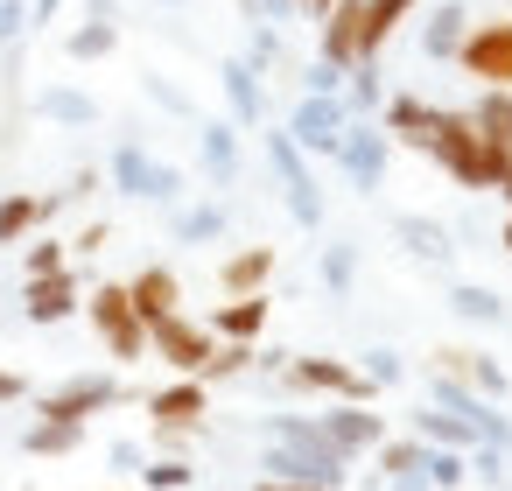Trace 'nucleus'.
<instances>
[{"mask_svg":"<svg viewBox=\"0 0 512 491\" xmlns=\"http://www.w3.org/2000/svg\"><path fill=\"white\" fill-rule=\"evenodd\" d=\"M428 155H435V169H442L456 190H498V169H505V155H512V148H491V141L470 127V113H449V106H435Z\"/></svg>","mask_w":512,"mask_h":491,"instance_id":"1","label":"nucleus"},{"mask_svg":"<svg viewBox=\"0 0 512 491\" xmlns=\"http://www.w3.org/2000/svg\"><path fill=\"white\" fill-rule=\"evenodd\" d=\"M106 183L120 190V197H134V204H183V169H169V162H155L141 141H120L113 148V162H106Z\"/></svg>","mask_w":512,"mask_h":491,"instance_id":"2","label":"nucleus"},{"mask_svg":"<svg viewBox=\"0 0 512 491\" xmlns=\"http://www.w3.org/2000/svg\"><path fill=\"white\" fill-rule=\"evenodd\" d=\"M85 316H92L99 344H106L120 365H141V358H148V323L134 316V302H127V281H99V288L85 295Z\"/></svg>","mask_w":512,"mask_h":491,"instance_id":"3","label":"nucleus"},{"mask_svg":"<svg viewBox=\"0 0 512 491\" xmlns=\"http://www.w3.org/2000/svg\"><path fill=\"white\" fill-rule=\"evenodd\" d=\"M428 407H442V414H456L477 442H491V449H505L512 456V414L498 407V400H484V393H470L463 379H449V372H435L428 379Z\"/></svg>","mask_w":512,"mask_h":491,"instance_id":"4","label":"nucleus"},{"mask_svg":"<svg viewBox=\"0 0 512 491\" xmlns=\"http://www.w3.org/2000/svg\"><path fill=\"white\" fill-rule=\"evenodd\" d=\"M267 162H274V183H281L288 218H295L302 232H316V225H323V190H316V176H309V155L274 127V134H267Z\"/></svg>","mask_w":512,"mask_h":491,"instance_id":"5","label":"nucleus"},{"mask_svg":"<svg viewBox=\"0 0 512 491\" xmlns=\"http://www.w3.org/2000/svg\"><path fill=\"white\" fill-rule=\"evenodd\" d=\"M281 379H288L295 393H330V400H351V407H372V400H379V386H372L351 358H309V351L295 358V351H288Z\"/></svg>","mask_w":512,"mask_h":491,"instance_id":"6","label":"nucleus"},{"mask_svg":"<svg viewBox=\"0 0 512 491\" xmlns=\"http://www.w3.org/2000/svg\"><path fill=\"white\" fill-rule=\"evenodd\" d=\"M337 169H344V183L358 190V197H372V190H386V162H393V141L379 134V120H351L344 134H337V155H330Z\"/></svg>","mask_w":512,"mask_h":491,"instance_id":"7","label":"nucleus"},{"mask_svg":"<svg viewBox=\"0 0 512 491\" xmlns=\"http://www.w3.org/2000/svg\"><path fill=\"white\" fill-rule=\"evenodd\" d=\"M106 407H120V379H113V372H78V379L36 393V421H78V428H85V421L106 414Z\"/></svg>","mask_w":512,"mask_h":491,"instance_id":"8","label":"nucleus"},{"mask_svg":"<svg viewBox=\"0 0 512 491\" xmlns=\"http://www.w3.org/2000/svg\"><path fill=\"white\" fill-rule=\"evenodd\" d=\"M456 64H463L484 92H512V15H498V22H470Z\"/></svg>","mask_w":512,"mask_h":491,"instance_id":"9","label":"nucleus"},{"mask_svg":"<svg viewBox=\"0 0 512 491\" xmlns=\"http://www.w3.org/2000/svg\"><path fill=\"white\" fill-rule=\"evenodd\" d=\"M211 351H218V337H211L197 316H162V323H148V358H162L176 379H197Z\"/></svg>","mask_w":512,"mask_h":491,"instance_id":"10","label":"nucleus"},{"mask_svg":"<svg viewBox=\"0 0 512 491\" xmlns=\"http://www.w3.org/2000/svg\"><path fill=\"white\" fill-rule=\"evenodd\" d=\"M204 414H211V386H204V379H169V386H155V393H148L155 442H183V435H197V428H204Z\"/></svg>","mask_w":512,"mask_h":491,"instance_id":"11","label":"nucleus"},{"mask_svg":"<svg viewBox=\"0 0 512 491\" xmlns=\"http://www.w3.org/2000/svg\"><path fill=\"white\" fill-rule=\"evenodd\" d=\"M351 127V113H344V99H316V92H302V106L288 113V141L302 148V155H337V134Z\"/></svg>","mask_w":512,"mask_h":491,"instance_id":"12","label":"nucleus"},{"mask_svg":"<svg viewBox=\"0 0 512 491\" xmlns=\"http://www.w3.org/2000/svg\"><path fill=\"white\" fill-rule=\"evenodd\" d=\"M78 309H85V281H78L71 267H64V274H36V281H22V316H29V323L50 330V323H71Z\"/></svg>","mask_w":512,"mask_h":491,"instance_id":"13","label":"nucleus"},{"mask_svg":"<svg viewBox=\"0 0 512 491\" xmlns=\"http://www.w3.org/2000/svg\"><path fill=\"white\" fill-rule=\"evenodd\" d=\"M435 372H449V379H463L470 393H484V400H512V379H505V365L491 358V351H477V344H442L435 351Z\"/></svg>","mask_w":512,"mask_h":491,"instance_id":"14","label":"nucleus"},{"mask_svg":"<svg viewBox=\"0 0 512 491\" xmlns=\"http://www.w3.org/2000/svg\"><path fill=\"white\" fill-rule=\"evenodd\" d=\"M267 316H274V295H225V302L204 316V330H211L218 344H260Z\"/></svg>","mask_w":512,"mask_h":491,"instance_id":"15","label":"nucleus"},{"mask_svg":"<svg viewBox=\"0 0 512 491\" xmlns=\"http://www.w3.org/2000/svg\"><path fill=\"white\" fill-rule=\"evenodd\" d=\"M316 428L330 435V449H337V456H365V449H379V442H386V421H379L372 407H351V400H337L330 414H316Z\"/></svg>","mask_w":512,"mask_h":491,"instance_id":"16","label":"nucleus"},{"mask_svg":"<svg viewBox=\"0 0 512 491\" xmlns=\"http://www.w3.org/2000/svg\"><path fill=\"white\" fill-rule=\"evenodd\" d=\"M379 134H386V141H400V148H421V155H428L435 106H428L421 92H386V106H379Z\"/></svg>","mask_w":512,"mask_h":491,"instance_id":"17","label":"nucleus"},{"mask_svg":"<svg viewBox=\"0 0 512 491\" xmlns=\"http://www.w3.org/2000/svg\"><path fill=\"white\" fill-rule=\"evenodd\" d=\"M197 162H204L211 190H232L239 183V127L232 120H197Z\"/></svg>","mask_w":512,"mask_h":491,"instance_id":"18","label":"nucleus"},{"mask_svg":"<svg viewBox=\"0 0 512 491\" xmlns=\"http://www.w3.org/2000/svg\"><path fill=\"white\" fill-rule=\"evenodd\" d=\"M127 302H134V316H141V323L183 316V281H176V267H141V274L127 281Z\"/></svg>","mask_w":512,"mask_h":491,"instance_id":"19","label":"nucleus"},{"mask_svg":"<svg viewBox=\"0 0 512 491\" xmlns=\"http://www.w3.org/2000/svg\"><path fill=\"white\" fill-rule=\"evenodd\" d=\"M358 15H365V0H337V8L323 15L316 57H323L330 71H358Z\"/></svg>","mask_w":512,"mask_h":491,"instance_id":"20","label":"nucleus"},{"mask_svg":"<svg viewBox=\"0 0 512 491\" xmlns=\"http://www.w3.org/2000/svg\"><path fill=\"white\" fill-rule=\"evenodd\" d=\"M218 85H225V106H232V127H260L267 113V92H260V71L246 57H225L218 64Z\"/></svg>","mask_w":512,"mask_h":491,"instance_id":"21","label":"nucleus"},{"mask_svg":"<svg viewBox=\"0 0 512 491\" xmlns=\"http://www.w3.org/2000/svg\"><path fill=\"white\" fill-rule=\"evenodd\" d=\"M274 267H281V253H274V246H239V253H225L218 288H225V295H267Z\"/></svg>","mask_w":512,"mask_h":491,"instance_id":"22","label":"nucleus"},{"mask_svg":"<svg viewBox=\"0 0 512 491\" xmlns=\"http://www.w3.org/2000/svg\"><path fill=\"white\" fill-rule=\"evenodd\" d=\"M421 8V0H365V15H358V64H379V50L393 43V29Z\"/></svg>","mask_w":512,"mask_h":491,"instance_id":"23","label":"nucleus"},{"mask_svg":"<svg viewBox=\"0 0 512 491\" xmlns=\"http://www.w3.org/2000/svg\"><path fill=\"white\" fill-rule=\"evenodd\" d=\"M463 36H470V15H463V0H442V8L421 22V57H428V64H456Z\"/></svg>","mask_w":512,"mask_h":491,"instance_id":"24","label":"nucleus"},{"mask_svg":"<svg viewBox=\"0 0 512 491\" xmlns=\"http://www.w3.org/2000/svg\"><path fill=\"white\" fill-rule=\"evenodd\" d=\"M57 204H64V197H29V190H8V197H0V246L36 239V232H43V218H50Z\"/></svg>","mask_w":512,"mask_h":491,"instance_id":"25","label":"nucleus"},{"mask_svg":"<svg viewBox=\"0 0 512 491\" xmlns=\"http://www.w3.org/2000/svg\"><path fill=\"white\" fill-rule=\"evenodd\" d=\"M169 232H176V246H211V239L232 232V211L225 204H176Z\"/></svg>","mask_w":512,"mask_h":491,"instance_id":"26","label":"nucleus"},{"mask_svg":"<svg viewBox=\"0 0 512 491\" xmlns=\"http://www.w3.org/2000/svg\"><path fill=\"white\" fill-rule=\"evenodd\" d=\"M393 239H400V246H407L414 260H435V267H442V260L456 253V239H449V232H442L435 218H421V211H400V218H393Z\"/></svg>","mask_w":512,"mask_h":491,"instance_id":"27","label":"nucleus"},{"mask_svg":"<svg viewBox=\"0 0 512 491\" xmlns=\"http://www.w3.org/2000/svg\"><path fill=\"white\" fill-rule=\"evenodd\" d=\"M36 113L57 120V127H99V99L78 92V85H50V92H36Z\"/></svg>","mask_w":512,"mask_h":491,"instance_id":"28","label":"nucleus"},{"mask_svg":"<svg viewBox=\"0 0 512 491\" xmlns=\"http://www.w3.org/2000/svg\"><path fill=\"white\" fill-rule=\"evenodd\" d=\"M470 127H477L491 148H512V92H477V106H470Z\"/></svg>","mask_w":512,"mask_h":491,"instance_id":"29","label":"nucleus"},{"mask_svg":"<svg viewBox=\"0 0 512 491\" xmlns=\"http://www.w3.org/2000/svg\"><path fill=\"white\" fill-rule=\"evenodd\" d=\"M113 50H120V22H85V29L64 36V57H71V64H99V57H113Z\"/></svg>","mask_w":512,"mask_h":491,"instance_id":"30","label":"nucleus"},{"mask_svg":"<svg viewBox=\"0 0 512 491\" xmlns=\"http://www.w3.org/2000/svg\"><path fill=\"white\" fill-rule=\"evenodd\" d=\"M379 106H386L379 64H358V71H344V113H351V120H372Z\"/></svg>","mask_w":512,"mask_h":491,"instance_id":"31","label":"nucleus"},{"mask_svg":"<svg viewBox=\"0 0 512 491\" xmlns=\"http://www.w3.org/2000/svg\"><path fill=\"white\" fill-rule=\"evenodd\" d=\"M449 309H456L463 323H484V330L505 323V302H498L491 288H477V281H456V288H449Z\"/></svg>","mask_w":512,"mask_h":491,"instance_id":"32","label":"nucleus"},{"mask_svg":"<svg viewBox=\"0 0 512 491\" xmlns=\"http://www.w3.org/2000/svg\"><path fill=\"white\" fill-rule=\"evenodd\" d=\"M414 435H421L428 449H477V435H470L456 414H442V407H421V414H414Z\"/></svg>","mask_w":512,"mask_h":491,"instance_id":"33","label":"nucleus"},{"mask_svg":"<svg viewBox=\"0 0 512 491\" xmlns=\"http://www.w3.org/2000/svg\"><path fill=\"white\" fill-rule=\"evenodd\" d=\"M85 442V428L78 421H29V435H22V449L29 456H71Z\"/></svg>","mask_w":512,"mask_h":491,"instance_id":"34","label":"nucleus"},{"mask_svg":"<svg viewBox=\"0 0 512 491\" xmlns=\"http://www.w3.org/2000/svg\"><path fill=\"white\" fill-rule=\"evenodd\" d=\"M372 456H379V477H407V470L428 463V442H421V435H386Z\"/></svg>","mask_w":512,"mask_h":491,"instance_id":"35","label":"nucleus"},{"mask_svg":"<svg viewBox=\"0 0 512 491\" xmlns=\"http://www.w3.org/2000/svg\"><path fill=\"white\" fill-rule=\"evenodd\" d=\"M316 274H323V288H330V295H351V281H358V246H351V239H337V246H323V260H316Z\"/></svg>","mask_w":512,"mask_h":491,"instance_id":"36","label":"nucleus"},{"mask_svg":"<svg viewBox=\"0 0 512 491\" xmlns=\"http://www.w3.org/2000/svg\"><path fill=\"white\" fill-rule=\"evenodd\" d=\"M190 484H197L190 456H148V470H141V491H190Z\"/></svg>","mask_w":512,"mask_h":491,"instance_id":"37","label":"nucleus"},{"mask_svg":"<svg viewBox=\"0 0 512 491\" xmlns=\"http://www.w3.org/2000/svg\"><path fill=\"white\" fill-rule=\"evenodd\" d=\"M421 477H428L435 491H463V477H470V449H428Z\"/></svg>","mask_w":512,"mask_h":491,"instance_id":"38","label":"nucleus"},{"mask_svg":"<svg viewBox=\"0 0 512 491\" xmlns=\"http://www.w3.org/2000/svg\"><path fill=\"white\" fill-rule=\"evenodd\" d=\"M253 351H260V344H218V351L204 358V372H197V379H204V386H218V379H239V372H253Z\"/></svg>","mask_w":512,"mask_h":491,"instance_id":"39","label":"nucleus"},{"mask_svg":"<svg viewBox=\"0 0 512 491\" xmlns=\"http://www.w3.org/2000/svg\"><path fill=\"white\" fill-rule=\"evenodd\" d=\"M22 267H29V281H36V274H64V267H71V246H64V239H29V260H22Z\"/></svg>","mask_w":512,"mask_h":491,"instance_id":"40","label":"nucleus"},{"mask_svg":"<svg viewBox=\"0 0 512 491\" xmlns=\"http://www.w3.org/2000/svg\"><path fill=\"white\" fill-rule=\"evenodd\" d=\"M358 372H365L372 386H400V379H407V365H400V351H386V344H372V351L358 358Z\"/></svg>","mask_w":512,"mask_h":491,"instance_id":"41","label":"nucleus"},{"mask_svg":"<svg viewBox=\"0 0 512 491\" xmlns=\"http://www.w3.org/2000/svg\"><path fill=\"white\" fill-rule=\"evenodd\" d=\"M246 64H253V71H274V64H281V36H274V22H253V50H246Z\"/></svg>","mask_w":512,"mask_h":491,"instance_id":"42","label":"nucleus"},{"mask_svg":"<svg viewBox=\"0 0 512 491\" xmlns=\"http://www.w3.org/2000/svg\"><path fill=\"white\" fill-rule=\"evenodd\" d=\"M29 36V0H0V50H15Z\"/></svg>","mask_w":512,"mask_h":491,"instance_id":"43","label":"nucleus"},{"mask_svg":"<svg viewBox=\"0 0 512 491\" xmlns=\"http://www.w3.org/2000/svg\"><path fill=\"white\" fill-rule=\"evenodd\" d=\"M470 477H484V484H505V477H512V470H505V449L477 442V449H470Z\"/></svg>","mask_w":512,"mask_h":491,"instance_id":"44","label":"nucleus"},{"mask_svg":"<svg viewBox=\"0 0 512 491\" xmlns=\"http://www.w3.org/2000/svg\"><path fill=\"white\" fill-rule=\"evenodd\" d=\"M148 99H155L162 113H176V120H197V106H190V99H183V92H176L169 78H148Z\"/></svg>","mask_w":512,"mask_h":491,"instance_id":"45","label":"nucleus"},{"mask_svg":"<svg viewBox=\"0 0 512 491\" xmlns=\"http://www.w3.org/2000/svg\"><path fill=\"white\" fill-rule=\"evenodd\" d=\"M99 183H106L99 169H78V176H71V190H57V197H64V204H85V197H92Z\"/></svg>","mask_w":512,"mask_h":491,"instance_id":"46","label":"nucleus"},{"mask_svg":"<svg viewBox=\"0 0 512 491\" xmlns=\"http://www.w3.org/2000/svg\"><path fill=\"white\" fill-rule=\"evenodd\" d=\"M106 239H113V225H106V218H92V225H85V232L71 239V253H99Z\"/></svg>","mask_w":512,"mask_h":491,"instance_id":"47","label":"nucleus"},{"mask_svg":"<svg viewBox=\"0 0 512 491\" xmlns=\"http://www.w3.org/2000/svg\"><path fill=\"white\" fill-rule=\"evenodd\" d=\"M113 470H148V449L141 442H113Z\"/></svg>","mask_w":512,"mask_h":491,"instance_id":"48","label":"nucleus"},{"mask_svg":"<svg viewBox=\"0 0 512 491\" xmlns=\"http://www.w3.org/2000/svg\"><path fill=\"white\" fill-rule=\"evenodd\" d=\"M15 400H29V379H22V372H8V365H0V407H15Z\"/></svg>","mask_w":512,"mask_h":491,"instance_id":"49","label":"nucleus"},{"mask_svg":"<svg viewBox=\"0 0 512 491\" xmlns=\"http://www.w3.org/2000/svg\"><path fill=\"white\" fill-rule=\"evenodd\" d=\"M57 8H64V0H29V29H43V22H57Z\"/></svg>","mask_w":512,"mask_h":491,"instance_id":"50","label":"nucleus"},{"mask_svg":"<svg viewBox=\"0 0 512 491\" xmlns=\"http://www.w3.org/2000/svg\"><path fill=\"white\" fill-rule=\"evenodd\" d=\"M253 491H323V484H288V477H253Z\"/></svg>","mask_w":512,"mask_h":491,"instance_id":"51","label":"nucleus"},{"mask_svg":"<svg viewBox=\"0 0 512 491\" xmlns=\"http://www.w3.org/2000/svg\"><path fill=\"white\" fill-rule=\"evenodd\" d=\"M386 484H393V491H435V484H428L421 470H407V477H386Z\"/></svg>","mask_w":512,"mask_h":491,"instance_id":"52","label":"nucleus"},{"mask_svg":"<svg viewBox=\"0 0 512 491\" xmlns=\"http://www.w3.org/2000/svg\"><path fill=\"white\" fill-rule=\"evenodd\" d=\"M330 8H337V0H295V15H309V22H323Z\"/></svg>","mask_w":512,"mask_h":491,"instance_id":"53","label":"nucleus"},{"mask_svg":"<svg viewBox=\"0 0 512 491\" xmlns=\"http://www.w3.org/2000/svg\"><path fill=\"white\" fill-rule=\"evenodd\" d=\"M85 8H92V22H120V8H113V0H85Z\"/></svg>","mask_w":512,"mask_h":491,"instance_id":"54","label":"nucleus"},{"mask_svg":"<svg viewBox=\"0 0 512 491\" xmlns=\"http://www.w3.org/2000/svg\"><path fill=\"white\" fill-rule=\"evenodd\" d=\"M498 197H505V211H512V155H505V169H498Z\"/></svg>","mask_w":512,"mask_h":491,"instance_id":"55","label":"nucleus"},{"mask_svg":"<svg viewBox=\"0 0 512 491\" xmlns=\"http://www.w3.org/2000/svg\"><path fill=\"white\" fill-rule=\"evenodd\" d=\"M498 246H505V253H512V218H505V232H498Z\"/></svg>","mask_w":512,"mask_h":491,"instance_id":"56","label":"nucleus"},{"mask_svg":"<svg viewBox=\"0 0 512 491\" xmlns=\"http://www.w3.org/2000/svg\"><path fill=\"white\" fill-rule=\"evenodd\" d=\"M162 8H183V0H162Z\"/></svg>","mask_w":512,"mask_h":491,"instance_id":"57","label":"nucleus"}]
</instances>
